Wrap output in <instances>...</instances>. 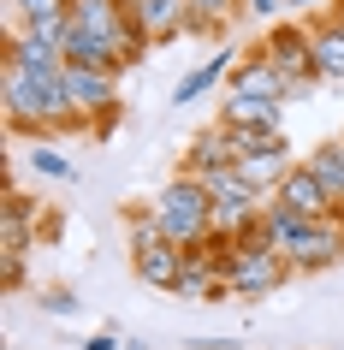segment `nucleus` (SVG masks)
I'll return each instance as SVG.
<instances>
[{
	"instance_id": "393cba45",
	"label": "nucleus",
	"mask_w": 344,
	"mask_h": 350,
	"mask_svg": "<svg viewBox=\"0 0 344 350\" xmlns=\"http://www.w3.org/2000/svg\"><path fill=\"white\" fill-rule=\"evenodd\" d=\"M42 314H59V321H72V314H83V297L77 291H42Z\"/></svg>"
},
{
	"instance_id": "a211bd4d",
	"label": "nucleus",
	"mask_w": 344,
	"mask_h": 350,
	"mask_svg": "<svg viewBox=\"0 0 344 350\" xmlns=\"http://www.w3.org/2000/svg\"><path fill=\"white\" fill-rule=\"evenodd\" d=\"M261 220H267V238H273V250H279V256H285L291 243L315 226L308 214H297V208H285V202H273V196H267V208H261Z\"/></svg>"
},
{
	"instance_id": "bb28decb",
	"label": "nucleus",
	"mask_w": 344,
	"mask_h": 350,
	"mask_svg": "<svg viewBox=\"0 0 344 350\" xmlns=\"http://www.w3.org/2000/svg\"><path fill=\"white\" fill-rule=\"evenodd\" d=\"M125 338L119 332H90V338H77V350H119Z\"/></svg>"
},
{
	"instance_id": "dca6fc26",
	"label": "nucleus",
	"mask_w": 344,
	"mask_h": 350,
	"mask_svg": "<svg viewBox=\"0 0 344 350\" xmlns=\"http://www.w3.org/2000/svg\"><path fill=\"white\" fill-rule=\"evenodd\" d=\"M220 125L285 131V107H279V101H250V95H220Z\"/></svg>"
},
{
	"instance_id": "2f4dec72",
	"label": "nucleus",
	"mask_w": 344,
	"mask_h": 350,
	"mask_svg": "<svg viewBox=\"0 0 344 350\" xmlns=\"http://www.w3.org/2000/svg\"><path fill=\"white\" fill-rule=\"evenodd\" d=\"M125 6H143V0H125Z\"/></svg>"
},
{
	"instance_id": "aec40b11",
	"label": "nucleus",
	"mask_w": 344,
	"mask_h": 350,
	"mask_svg": "<svg viewBox=\"0 0 344 350\" xmlns=\"http://www.w3.org/2000/svg\"><path fill=\"white\" fill-rule=\"evenodd\" d=\"M190 6V36H220L232 12H243V0H184Z\"/></svg>"
},
{
	"instance_id": "f3484780",
	"label": "nucleus",
	"mask_w": 344,
	"mask_h": 350,
	"mask_svg": "<svg viewBox=\"0 0 344 350\" xmlns=\"http://www.w3.org/2000/svg\"><path fill=\"white\" fill-rule=\"evenodd\" d=\"M232 72H237L232 48H220V54H208V59H202V66H196L190 77H178V90H172V101H178V107H190V101H202V95L214 90L220 77H232Z\"/></svg>"
},
{
	"instance_id": "0eeeda50",
	"label": "nucleus",
	"mask_w": 344,
	"mask_h": 350,
	"mask_svg": "<svg viewBox=\"0 0 344 350\" xmlns=\"http://www.w3.org/2000/svg\"><path fill=\"white\" fill-rule=\"evenodd\" d=\"M0 66H18L24 77H59V72H66V48L30 36V30H6V54H0Z\"/></svg>"
},
{
	"instance_id": "f257e3e1",
	"label": "nucleus",
	"mask_w": 344,
	"mask_h": 350,
	"mask_svg": "<svg viewBox=\"0 0 344 350\" xmlns=\"http://www.w3.org/2000/svg\"><path fill=\"white\" fill-rule=\"evenodd\" d=\"M0 113H6V131L36 137V143L83 131V113L66 95V72L59 77H24L18 66H0Z\"/></svg>"
},
{
	"instance_id": "2eb2a0df",
	"label": "nucleus",
	"mask_w": 344,
	"mask_h": 350,
	"mask_svg": "<svg viewBox=\"0 0 344 350\" xmlns=\"http://www.w3.org/2000/svg\"><path fill=\"white\" fill-rule=\"evenodd\" d=\"M291 166H297V154H291V143L279 137L273 148H261V154H250V161H237V172H243V178H250L261 196H273V190L291 178Z\"/></svg>"
},
{
	"instance_id": "39448f33",
	"label": "nucleus",
	"mask_w": 344,
	"mask_h": 350,
	"mask_svg": "<svg viewBox=\"0 0 344 350\" xmlns=\"http://www.w3.org/2000/svg\"><path fill=\"white\" fill-rule=\"evenodd\" d=\"M66 95L83 113V125H95V137H107L119 125V77L113 72H90V66H66Z\"/></svg>"
},
{
	"instance_id": "9b49d317",
	"label": "nucleus",
	"mask_w": 344,
	"mask_h": 350,
	"mask_svg": "<svg viewBox=\"0 0 344 350\" xmlns=\"http://www.w3.org/2000/svg\"><path fill=\"white\" fill-rule=\"evenodd\" d=\"M273 202H285V208H297V214H308V220H326V214H332V196H326V185L321 178H315V172H308V161H297L291 166V178L279 190H273Z\"/></svg>"
},
{
	"instance_id": "4be33fe9",
	"label": "nucleus",
	"mask_w": 344,
	"mask_h": 350,
	"mask_svg": "<svg viewBox=\"0 0 344 350\" xmlns=\"http://www.w3.org/2000/svg\"><path fill=\"white\" fill-rule=\"evenodd\" d=\"M232 131V148H237V161H250V154H261V148H273L285 131H255V125H226Z\"/></svg>"
},
{
	"instance_id": "6e6552de",
	"label": "nucleus",
	"mask_w": 344,
	"mask_h": 350,
	"mask_svg": "<svg viewBox=\"0 0 344 350\" xmlns=\"http://www.w3.org/2000/svg\"><path fill=\"white\" fill-rule=\"evenodd\" d=\"M285 261H291V273H321V267L344 261V232H339L332 220H315L303 238L285 250Z\"/></svg>"
},
{
	"instance_id": "412c9836",
	"label": "nucleus",
	"mask_w": 344,
	"mask_h": 350,
	"mask_svg": "<svg viewBox=\"0 0 344 350\" xmlns=\"http://www.w3.org/2000/svg\"><path fill=\"white\" fill-rule=\"evenodd\" d=\"M48 18H72V0H12V24L6 30H30Z\"/></svg>"
},
{
	"instance_id": "c756f323",
	"label": "nucleus",
	"mask_w": 344,
	"mask_h": 350,
	"mask_svg": "<svg viewBox=\"0 0 344 350\" xmlns=\"http://www.w3.org/2000/svg\"><path fill=\"white\" fill-rule=\"evenodd\" d=\"M326 12H332V18H339V24H344V0H332V6H326Z\"/></svg>"
},
{
	"instance_id": "7ed1b4c3",
	"label": "nucleus",
	"mask_w": 344,
	"mask_h": 350,
	"mask_svg": "<svg viewBox=\"0 0 344 350\" xmlns=\"http://www.w3.org/2000/svg\"><path fill=\"white\" fill-rule=\"evenodd\" d=\"M261 54L285 72L291 101H303L308 90H321V72H315V30H308V18H279L267 30V42H261Z\"/></svg>"
},
{
	"instance_id": "ddd939ff",
	"label": "nucleus",
	"mask_w": 344,
	"mask_h": 350,
	"mask_svg": "<svg viewBox=\"0 0 344 350\" xmlns=\"http://www.w3.org/2000/svg\"><path fill=\"white\" fill-rule=\"evenodd\" d=\"M308 30H315V72H321V83H344V24L332 12H315Z\"/></svg>"
},
{
	"instance_id": "6ab92c4d",
	"label": "nucleus",
	"mask_w": 344,
	"mask_h": 350,
	"mask_svg": "<svg viewBox=\"0 0 344 350\" xmlns=\"http://www.w3.org/2000/svg\"><path fill=\"white\" fill-rule=\"evenodd\" d=\"M303 161H308V172L326 185V196H332V202H344V148H339V137H332V143H321V148H308Z\"/></svg>"
},
{
	"instance_id": "423d86ee",
	"label": "nucleus",
	"mask_w": 344,
	"mask_h": 350,
	"mask_svg": "<svg viewBox=\"0 0 344 350\" xmlns=\"http://www.w3.org/2000/svg\"><path fill=\"white\" fill-rule=\"evenodd\" d=\"M226 95H250V101H279V107H285L291 83H285V72H279L261 48H250V54L237 59V72L226 77Z\"/></svg>"
},
{
	"instance_id": "473e14b6",
	"label": "nucleus",
	"mask_w": 344,
	"mask_h": 350,
	"mask_svg": "<svg viewBox=\"0 0 344 350\" xmlns=\"http://www.w3.org/2000/svg\"><path fill=\"white\" fill-rule=\"evenodd\" d=\"M339 148H344V137H339Z\"/></svg>"
},
{
	"instance_id": "b1692460",
	"label": "nucleus",
	"mask_w": 344,
	"mask_h": 350,
	"mask_svg": "<svg viewBox=\"0 0 344 350\" xmlns=\"http://www.w3.org/2000/svg\"><path fill=\"white\" fill-rule=\"evenodd\" d=\"M30 166H36V172H42V178H77V172H72V161H66V154H59V148H30Z\"/></svg>"
},
{
	"instance_id": "a878e982",
	"label": "nucleus",
	"mask_w": 344,
	"mask_h": 350,
	"mask_svg": "<svg viewBox=\"0 0 344 350\" xmlns=\"http://www.w3.org/2000/svg\"><path fill=\"white\" fill-rule=\"evenodd\" d=\"M24 279H30L24 256L18 250H0V291H24Z\"/></svg>"
},
{
	"instance_id": "20e7f679",
	"label": "nucleus",
	"mask_w": 344,
	"mask_h": 350,
	"mask_svg": "<svg viewBox=\"0 0 344 350\" xmlns=\"http://www.w3.org/2000/svg\"><path fill=\"white\" fill-rule=\"evenodd\" d=\"M291 279V261L279 250H232V256H220V285L226 297H273L279 285Z\"/></svg>"
},
{
	"instance_id": "9d476101",
	"label": "nucleus",
	"mask_w": 344,
	"mask_h": 350,
	"mask_svg": "<svg viewBox=\"0 0 344 350\" xmlns=\"http://www.w3.org/2000/svg\"><path fill=\"white\" fill-rule=\"evenodd\" d=\"M131 12H137V30L148 36V48H166V42L190 36V6L184 0H143Z\"/></svg>"
},
{
	"instance_id": "5701e85b",
	"label": "nucleus",
	"mask_w": 344,
	"mask_h": 350,
	"mask_svg": "<svg viewBox=\"0 0 344 350\" xmlns=\"http://www.w3.org/2000/svg\"><path fill=\"white\" fill-rule=\"evenodd\" d=\"M155 243H166V232H161V220L155 214H131V256H143V250H155Z\"/></svg>"
},
{
	"instance_id": "f8f14e48",
	"label": "nucleus",
	"mask_w": 344,
	"mask_h": 350,
	"mask_svg": "<svg viewBox=\"0 0 344 350\" xmlns=\"http://www.w3.org/2000/svg\"><path fill=\"white\" fill-rule=\"evenodd\" d=\"M36 232H42V214H36V202L30 196H18V190H6V202H0V250H30L36 243Z\"/></svg>"
},
{
	"instance_id": "f03ea898",
	"label": "nucleus",
	"mask_w": 344,
	"mask_h": 350,
	"mask_svg": "<svg viewBox=\"0 0 344 350\" xmlns=\"http://www.w3.org/2000/svg\"><path fill=\"white\" fill-rule=\"evenodd\" d=\"M148 214L161 220L166 243H178V250H196V243L214 238V190L202 185V178H190V172L166 178V185L155 190Z\"/></svg>"
},
{
	"instance_id": "7c9ffc66",
	"label": "nucleus",
	"mask_w": 344,
	"mask_h": 350,
	"mask_svg": "<svg viewBox=\"0 0 344 350\" xmlns=\"http://www.w3.org/2000/svg\"><path fill=\"white\" fill-rule=\"evenodd\" d=\"M119 350H148V345H143V338H125V345H119Z\"/></svg>"
},
{
	"instance_id": "cd10ccee",
	"label": "nucleus",
	"mask_w": 344,
	"mask_h": 350,
	"mask_svg": "<svg viewBox=\"0 0 344 350\" xmlns=\"http://www.w3.org/2000/svg\"><path fill=\"white\" fill-rule=\"evenodd\" d=\"M250 18H279V0H243Z\"/></svg>"
},
{
	"instance_id": "1a4fd4ad",
	"label": "nucleus",
	"mask_w": 344,
	"mask_h": 350,
	"mask_svg": "<svg viewBox=\"0 0 344 350\" xmlns=\"http://www.w3.org/2000/svg\"><path fill=\"white\" fill-rule=\"evenodd\" d=\"M226 166H237V148H232V131L214 119V125H202L196 137H190L184 172H190V178H214V172H226Z\"/></svg>"
},
{
	"instance_id": "4468645a",
	"label": "nucleus",
	"mask_w": 344,
	"mask_h": 350,
	"mask_svg": "<svg viewBox=\"0 0 344 350\" xmlns=\"http://www.w3.org/2000/svg\"><path fill=\"white\" fill-rule=\"evenodd\" d=\"M131 273H137V285H148V291H172L178 273H184V250L178 243H155L143 256H131Z\"/></svg>"
},
{
	"instance_id": "c85d7f7f",
	"label": "nucleus",
	"mask_w": 344,
	"mask_h": 350,
	"mask_svg": "<svg viewBox=\"0 0 344 350\" xmlns=\"http://www.w3.org/2000/svg\"><path fill=\"white\" fill-rule=\"evenodd\" d=\"M291 12H308V18H315V6H321V0H285ZM326 6H332V0H326Z\"/></svg>"
}]
</instances>
